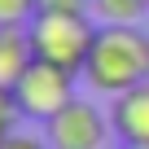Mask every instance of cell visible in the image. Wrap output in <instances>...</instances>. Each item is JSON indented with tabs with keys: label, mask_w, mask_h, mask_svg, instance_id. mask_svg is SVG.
<instances>
[{
	"label": "cell",
	"mask_w": 149,
	"mask_h": 149,
	"mask_svg": "<svg viewBox=\"0 0 149 149\" xmlns=\"http://www.w3.org/2000/svg\"><path fill=\"white\" fill-rule=\"evenodd\" d=\"M145 79H149V31H140V22H101L84 66V84L101 97H123Z\"/></svg>",
	"instance_id": "obj_1"
},
{
	"label": "cell",
	"mask_w": 149,
	"mask_h": 149,
	"mask_svg": "<svg viewBox=\"0 0 149 149\" xmlns=\"http://www.w3.org/2000/svg\"><path fill=\"white\" fill-rule=\"evenodd\" d=\"M97 26L101 22H92V13H35L31 18L35 57L40 61H53L61 70H74L84 79V66H88Z\"/></svg>",
	"instance_id": "obj_2"
},
{
	"label": "cell",
	"mask_w": 149,
	"mask_h": 149,
	"mask_svg": "<svg viewBox=\"0 0 149 149\" xmlns=\"http://www.w3.org/2000/svg\"><path fill=\"white\" fill-rule=\"evenodd\" d=\"M74 84H79L74 70H61V66L35 57V61L26 66V74L13 84V101H18L22 118H31V123L44 127L53 114H61V110L74 101Z\"/></svg>",
	"instance_id": "obj_3"
},
{
	"label": "cell",
	"mask_w": 149,
	"mask_h": 149,
	"mask_svg": "<svg viewBox=\"0 0 149 149\" xmlns=\"http://www.w3.org/2000/svg\"><path fill=\"white\" fill-rule=\"evenodd\" d=\"M44 140H48V149H105L114 140L110 110L74 97L61 114H53L44 123Z\"/></svg>",
	"instance_id": "obj_4"
},
{
	"label": "cell",
	"mask_w": 149,
	"mask_h": 149,
	"mask_svg": "<svg viewBox=\"0 0 149 149\" xmlns=\"http://www.w3.org/2000/svg\"><path fill=\"white\" fill-rule=\"evenodd\" d=\"M110 127L118 145H149V79L123 97H110Z\"/></svg>",
	"instance_id": "obj_5"
},
{
	"label": "cell",
	"mask_w": 149,
	"mask_h": 149,
	"mask_svg": "<svg viewBox=\"0 0 149 149\" xmlns=\"http://www.w3.org/2000/svg\"><path fill=\"white\" fill-rule=\"evenodd\" d=\"M35 61L31 26H0V88H13Z\"/></svg>",
	"instance_id": "obj_6"
},
{
	"label": "cell",
	"mask_w": 149,
	"mask_h": 149,
	"mask_svg": "<svg viewBox=\"0 0 149 149\" xmlns=\"http://www.w3.org/2000/svg\"><path fill=\"white\" fill-rule=\"evenodd\" d=\"M149 13V0H92L97 22H140Z\"/></svg>",
	"instance_id": "obj_7"
},
{
	"label": "cell",
	"mask_w": 149,
	"mask_h": 149,
	"mask_svg": "<svg viewBox=\"0 0 149 149\" xmlns=\"http://www.w3.org/2000/svg\"><path fill=\"white\" fill-rule=\"evenodd\" d=\"M40 0H0V26H31Z\"/></svg>",
	"instance_id": "obj_8"
},
{
	"label": "cell",
	"mask_w": 149,
	"mask_h": 149,
	"mask_svg": "<svg viewBox=\"0 0 149 149\" xmlns=\"http://www.w3.org/2000/svg\"><path fill=\"white\" fill-rule=\"evenodd\" d=\"M18 118H22V110L13 101V88H0V145L18 132Z\"/></svg>",
	"instance_id": "obj_9"
},
{
	"label": "cell",
	"mask_w": 149,
	"mask_h": 149,
	"mask_svg": "<svg viewBox=\"0 0 149 149\" xmlns=\"http://www.w3.org/2000/svg\"><path fill=\"white\" fill-rule=\"evenodd\" d=\"M40 13H92V0H40Z\"/></svg>",
	"instance_id": "obj_10"
},
{
	"label": "cell",
	"mask_w": 149,
	"mask_h": 149,
	"mask_svg": "<svg viewBox=\"0 0 149 149\" xmlns=\"http://www.w3.org/2000/svg\"><path fill=\"white\" fill-rule=\"evenodd\" d=\"M0 149H48V140H35V136H22V132H13Z\"/></svg>",
	"instance_id": "obj_11"
},
{
	"label": "cell",
	"mask_w": 149,
	"mask_h": 149,
	"mask_svg": "<svg viewBox=\"0 0 149 149\" xmlns=\"http://www.w3.org/2000/svg\"><path fill=\"white\" fill-rule=\"evenodd\" d=\"M118 149H149V145H118Z\"/></svg>",
	"instance_id": "obj_12"
}]
</instances>
